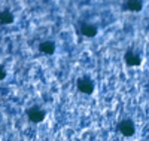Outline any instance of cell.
<instances>
[{
  "label": "cell",
  "instance_id": "obj_7",
  "mask_svg": "<svg viewBox=\"0 0 149 141\" xmlns=\"http://www.w3.org/2000/svg\"><path fill=\"white\" fill-rule=\"evenodd\" d=\"M39 50L45 55H52L55 52V43L51 42V40H45L39 45Z\"/></svg>",
  "mask_w": 149,
  "mask_h": 141
},
{
  "label": "cell",
  "instance_id": "obj_3",
  "mask_svg": "<svg viewBox=\"0 0 149 141\" xmlns=\"http://www.w3.org/2000/svg\"><path fill=\"white\" fill-rule=\"evenodd\" d=\"M118 131L124 135V137H131L134 135V131H136V128H134V123L133 120L130 119H124L118 123Z\"/></svg>",
  "mask_w": 149,
  "mask_h": 141
},
{
  "label": "cell",
  "instance_id": "obj_8",
  "mask_svg": "<svg viewBox=\"0 0 149 141\" xmlns=\"http://www.w3.org/2000/svg\"><path fill=\"white\" fill-rule=\"evenodd\" d=\"M14 21H15V17L9 9H5L0 12V22L2 24H12Z\"/></svg>",
  "mask_w": 149,
  "mask_h": 141
},
{
  "label": "cell",
  "instance_id": "obj_6",
  "mask_svg": "<svg viewBox=\"0 0 149 141\" xmlns=\"http://www.w3.org/2000/svg\"><path fill=\"white\" fill-rule=\"evenodd\" d=\"M124 10H130V12H139L142 10L143 8V3L140 2V0H128V2H125L122 5Z\"/></svg>",
  "mask_w": 149,
  "mask_h": 141
},
{
  "label": "cell",
  "instance_id": "obj_1",
  "mask_svg": "<svg viewBox=\"0 0 149 141\" xmlns=\"http://www.w3.org/2000/svg\"><path fill=\"white\" fill-rule=\"evenodd\" d=\"M26 114H27V118H29L30 122H33V123H40V122L45 119V116H46V111H45L42 107L33 106V107H30V109L26 111Z\"/></svg>",
  "mask_w": 149,
  "mask_h": 141
},
{
  "label": "cell",
  "instance_id": "obj_4",
  "mask_svg": "<svg viewBox=\"0 0 149 141\" xmlns=\"http://www.w3.org/2000/svg\"><path fill=\"white\" fill-rule=\"evenodd\" d=\"M124 59H125V64L130 67H137L142 64V57L137 54V52H134V50L128 49L125 55H124Z\"/></svg>",
  "mask_w": 149,
  "mask_h": 141
},
{
  "label": "cell",
  "instance_id": "obj_9",
  "mask_svg": "<svg viewBox=\"0 0 149 141\" xmlns=\"http://www.w3.org/2000/svg\"><path fill=\"white\" fill-rule=\"evenodd\" d=\"M6 77V70L3 68V66H0V80H3Z\"/></svg>",
  "mask_w": 149,
  "mask_h": 141
},
{
  "label": "cell",
  "instance_id": "obj_5",
  "mask_svg": "<svg viewBox=\"0 0 149 141\" xmlns=\"http://www.w3.org/2000/svg\"><path fill=\"white\" fill-rule=\"evenodd\" d=\"M79 30H81L82 36H85V37H95L97 33H98L97 27L94 24H91V22H82Z\"/></svg>",
  "mask_w": 149,
  "mask_h": 141
},
{
  "label": "cell",
  "instance_id": "obj_2",
  "mask_svg": "<svg viewBox=\"0 0 149 141\" xmlns=\"http://www.w3.org/2000/svg\"><path fill=\"white\" fill-rule=\"evenodd\" d=\"M78 89L82 92V94H86V95H90V94H93L94 92V88H95V85H94V82L90 79V77H81V79H78Z\"/></svg>",
  "mask_w": 149,
  "mask_h": 141
}]
</instances>
